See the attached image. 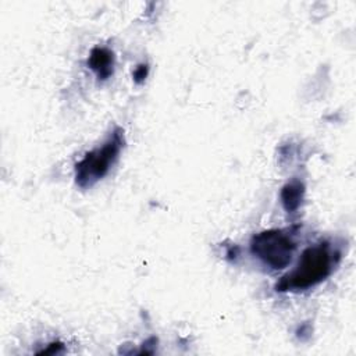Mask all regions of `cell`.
Segmentation results:
<instances>
[{
	"label": "cell",
	"mask_w": 356,
	"mask_h": 356,
	"mask_svg": "<svg viewBox=\"0 0 356 356\" xmlns=\"http://www.w3.org/2000/svg\"><path fill=\"white\" fill-rule=\"evenodd\" d=\"M88 65L96 72L99 79H107L114 71V54L106 47H95L88 58Z\"/></svg>",
	"instance_id": "4"
},
{
	"label": "cell",
	"mask_w": 356,
	"mask_h": 356,
	"mask_svg": "<svg viewBox=\"0 0 356 356\" xmlns=\"http://www.w3.org/2000/svg\"><path fill=\"white\" fill-rule=\"evenodd\" d=\"M64 350V345L61 342H51L50 345H47L46 349L38 352V355H57L61 353Z\"/></svg>",
	"instance_id": "6"
},
{
	"label": "cell",
	"mask_w": 356,
	"mask_h": 356,
	"mask_svg": "<svg viewBox=\"0 0 356 356\" xmlns=\"http://www.w3.org/2000/svg\"><path fill=\"white\" fill-rule=\"evenodd\" d=\"M303 196L305 185L298 179H292L291 182L285 184L281 189V203L288 213H293L300 207Z\"/></svg>",
	"instance_id": "5"
},
{
	"label": "cell",
	"mask_w": 356,
	"mask_h": 356,
	"mask_svg": "<svg viewBox=\"0 0 356 356\" xmlns=\"http://www.w3.org/2000/svg\"><path fill=\"white\" fill-rule=\"evenodd\" d=\"M337 252L327 241L314 243L303 250L293 270L285 274L275 289L280 292H300L323 282L332 271Z\"/></svg>",
	"instance_id": "1"
},
{
	"label": "cell",
	"mask_w": 356,
	"mask_h": 356,
	"mask_svg": "<svg viewBox=\"0 0 356 356\" xmlns=\"http://www.w3.org/2000/svg\"><path fill=\"white\" fill-rule=\"evenodd\" d=\"M146 76H147V65H146V64L138 65L136 70L134 71V79H135V82L140 83V82H143V81L146 79Z\"/></svg>",
	"instance_id": "7"
},
{
	"label": "cell",
	"mask_w": 356,
	"mask_h": 356,
	"mask_svg": "<svg viewBox=\"0 0 356 356\" xmlns=\"http://www.w3.org/2000/svg\"><path fill=\"white\" fill-rule=\"evenodd\" d=\"M124 146V135L120 128L114 129L110 138L99 147L86 153L75 164V182L81 188H90L102 179L117 161Z\"/></svg>",
	"instance_id": "2"
},
{
	"label": "cell",
	"mask_w": 356,
	"mask_h": 356,
	"mask_svg": "<svg viewBox=\"0 0 356 356\" xmlns=\"http://www.w3.org/2000/svg\"><path fill=\"white\" fill-rule=\"evenodd\" d=\"M296 242L286 229H267L256 234L250 241V252L273 270L289 266Z\"/></svg>",
	"instance_id": "3"
}]
</instances>
